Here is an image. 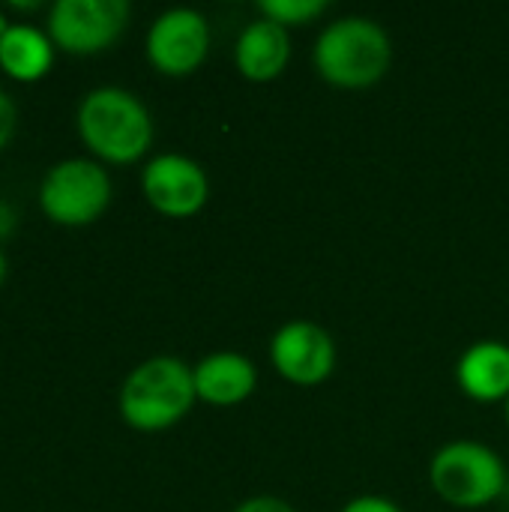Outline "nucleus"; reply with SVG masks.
I'll use <instances>...</instances> for the list:
<instances>
[{"label":"nucleus","instance_id":"obj_1","mask_svg":"<svg viewBox=\"0 0 509 512\" xmlns=\"http://www.w3.org/2000/svg\"><path fill=\"white\" fill-rule=\"evenodd\" d=\"M195 375L177 357H153L129 372L120 390V414L141 432H159L189 414Z\"/></svg>","mask_w":509,"mask_h":512},{"label":"nucleus","instance_id":"obj_2","mask_svg":"<svg viewBox=\"0 0 509 512\" xmlns=\"http://www.w3.org/2000/svg\"><path fill=\"white\" fill-rule=\"evenodd\" d=\"M78 132L102 159L132 162L150 147L153 123L135 93L123 87H96L78 105Z\"/></svg>","mask_w":509,"mask_h":512},{"label":"nucleus","instance_id":"obj_3","mask_svg":"<svg viewBox=\"0 0 509 512\" xmlns=\"http://www.w3.org/2000/svg\"><path fill=\"white\" fill-rule=\"evenodd\" d=\"M390 60L387 30L360 15L333 21L315 45V66L336 87H369L387 75Z\"/></svg>","mask_w":509,"mask_h":512},{"label":"nucleus","instance_id":"obj_4","mask_svg":"<svg viewBox=\"0 0 509 512\" xmlns=\"http://www.w3.org/2000/svg\"><path fill=\"white\" fill-rule=\"evenodd\" d=\"M432 489L453 507L477 510L501 498L507 489V468L495 450L477 441H453L441 447L429 468Z\"/></svg>","mask_w":509,"mask_h":512},{"label":"nucleus","instance_id":"obj_5","mask_svg":"<svg viewBox=\"0 0 509 512\" xmlns=\"http://www.w3.org/2000/svg\"><path fill=\"white\" fill-rule=\"evenodd\" d=\"M111 201V177L93 159H63L48 168L39 186L42 210L63 225L93 222Z\"/></svg>","mask_w":509,"mask_h":512},{"label":"nucleus","instance_id":"obj_6","mask_svg":"<svg viewBox=\"0 0 509 512\" xmlns=\"http://www.w3.org/2000/svg\"><path fill=\"white\" fill-rule=\"evenodd\" d=\"M129 18L126 0H54L48 30L57 45L75 54L102 51L111 45Z\"/></svg>","mask_w":509,"mask_h":512},{"label":"nucleus","instance_id":"obj_7","mask_svg":"<svg viewBox=\"0 0 509 512\" xmlns=\"http://www.w3.org/2000/svg\"><path fill=\"white\" fill-rule=\"evenodd\" d=\"M210 48V27L195 9H168L162 12L147 33V57L165 75L192 72Z\"/></svg>","mask_w":509,"mask_h":512},{"label":"nucleus","instance_id":"obj_8","mask_svg":"<svg viewBox=\"0 0 509 512\" xmlns=\"http://www.w3.org/2000/svg\"><path fill=\"white\" fill-rule=\"evenodd\" d=\"M270 357L282 378L300 387H315L333 375L336 345L324 327L312 321H291L273 336Z\"/></svg>","mask_w":509,"mask_h":512},{"label":"nucleus","instance_id":"obj_9","mask_svg":"<svg viewBox=\"0 0 509 512\" xmlns=\"http://www.w3.org/2000/svg\"><path fill=\"white\" fill-rule=\"evenodd\" d=\"M141 186L147 201L165 216H192L207 201V174L204 168L180 153H162L147 162L141 174Z\"/></svg>","mask_w":509,"mask_h":512},{"label":"nucleus","instance_id":"obj_10","mask_svg":"<svg viewBox=\"0 0 509 512\" xmlns=\"http://www.w3.org/2000/svg\"><path fill=\"white\" fill-rule=\"evenodd\" d=\"M291 57V39H288V27L270 21V18H258L252 21L234 48V60L237 69L249 78V81H273L276 75L285 72Z\"/></svg>","mask_w":509,"mask_h":512},{"label":"nucleus","instance_id":"obj_11","mask_svg":"<svg viewBox=\"0 0 509 512\" xmlns=\"http://www.w3.org/2000/svg\"><path fill=\"white\" fill-rule=\"evenodd\" d=\"M192 375H195L198 399L210 405H237L255 390V381H258V372L249 363V357L234 354V351H219V354L204 357L192 369Z\"/></svg>","mask_w":509,"mask_h":512},{"label":"nucleus","instance_id":"obj_12","mask_svg":"<svg viewBox=\"0 0 509 512\" xmlns=\"http://www.w3.org/2000/svg\"><path fill=\"white\" fill-rule=\"evenodd\" d=\"M459 387L477 402L509 399V348L501 342L471 345L456 366Z\"/></svg>","mask_w":509,"mask_h":512},{"label":"nucleus","instance_id":"obj_13","mask_svg":"<svg viewBox=\"0 0 509 512\" xmlns=\"http://www.w3.org/2000/svg\"><path fill=\"white\" fill-rule=\"evenodd\" d=\"M51 57L54 51L48 36L30 24H6V30L0 33V66L18 81H33L45 75Z\"/></svg>","mask_w":509,"mask_h":512},{"label":"nucleus","instance_id":"obj_14","mask_svg":"<svg viewBox=\"0 0 509 512\" xmlns=\"http://www.w3.org/2000/svg\"><path fill=\"white\" fill-rule=\"evenodd\" d=\"M258 9L264 12V18L288 27V24H306L318 18L327 9V0H261Z\"/></svg>","mask_w":509,"mask_h":512},{"label":"nucleus","instance_id":"obj_15","mask_svg":"<svg viewBox=\"0 0 509 512\" xmlns=\"http://www.w3.org/2000/svg\"><path fill=\"white\" fill-rule=\"evenodd\" d=\"M342 512H402L393 501L387 498H378V495H363V498H354L345 504Z\"/></svg>","mask_w":509,"mask_h":512},{"label":"nucleus","instance_id":"obj_16","mask_svg":"<svg viewBox=\"0 0 509 512\" xmlns=\"http://www.w3.org/2000/svg\"><path fill=\"white\" fill-rule=\"evenodd\" d=\"M234 512H294L291 504H285L282 498H273V495H258V498H249L243 501Z\"/></svg>","mask_w":509,"mask_h":512},{"label":"nucleus","instance_id":"obj_17","mask_svg":"<svg viewBox=\"0 0 509 512\" xmlns=\"http://www.w3.org/2000/svg\"><path fill=\"white\" fill-rule=\"evenodd\" d=\"M15 102L9 99V93L6 90H0V147L12 138V132H15Z\"/></svg>","mask_w":509,"mask_h":512},{"label":"nucleus","instance_id":"obj_18","mask_svg":"<svg viewBox=\"0 0 509 512\" xmlns=\"http://www.w3.org/2000/svg\"><path fill=\"white\" fill-rule=\"evenodd\" d=\"M3 273H6V258H3V249H0V282H3Z\"/></svg>","mask_w":509,"mask_h":512},{"label":"nucleus","instance_id":"obj_19","mask_svg":"<svg viewBox=\"0 0 509 512\" xmlns=\"http://www.w3.org/2000/svg\"><path fill=\"white\" fill-rule=\"evenodd\" d=\"M3 30H6V18L0 15V33H3Z\"/></svg>","mask_w":509,"mask_h":512},{"label":"nucleus","instance_id":"obj_20","mask_svg":"<svg viewBox=\"0 0 509 512\" xmlns=\"http://www.w3.org/2000/svg\"><path fill=\"white\" fill-rule=\"evenodd\" d=\"M507 423H509V399H507Z\"/></svg>","mask_w":509,"mask_h":512}]
</instances>
